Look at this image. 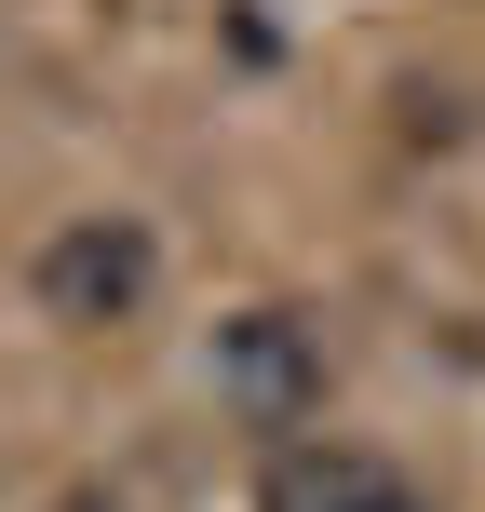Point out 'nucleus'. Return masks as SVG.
I'll use <instances>...</instances> for the list:
<instances>
[{
    "mask_svg": "<svg viewBox=\"0 0 485 512\" xmlns=\"http://www.w3.org/2000/svg\"><path fill=\"white\" fill-rule=\"evenodd\" d=\"M149 283H162L149 216H68V230L27 256V297H41V324H68V337L135 324V310H149Z\"/></svg>",
    "mask_w": 485,
    "mask_h": 512,
    "instance_id": "1",
    "label": "nucleus"
},
{
    "mask_svg": "<svg viewBox=\"0 0 485 512\" xmlns=\"http://www.w3.org/2000/svg\"><path fill=\"white\" fill-rule=\"evenodd\" d=\"M216 405H230L243 432H310V418H324V324H297V310L216 324Z\"/></svg>",
    "mask_w": 485,
    "mask_h": 512,
    "instance_id": "2",
    "label": "nucleus"
},
{
    "mask_svg": "<svg viewBox=\"0 0 485 512\" xmlns=\"http://www.w3.org/2000/svg\"><path fill=\"white\" fill-rule=\"evenodd\" d=\"M54 512H135L122 486H68V499H54Z\"/></svg>",
    "mask_w": 485,
    "mask_h": 512,
    "instance_id": "4",
    "label": "nucleus"
},
{
    "mask_svg": "<svg viewBox=\"0 0 485 512\" xmlns=\"http://www.w3.org/2000/svg\"><path fill=\"white\" fill-rule=\"evenodd\" d=\"M256 512H432V499H418L391 459H364V445H283Z\"/></svg>",
    "mask_w": 485,
    "mask_h": 512,
    "instance_id": "3",
    "label": "nucleus"
}]
</instances>
